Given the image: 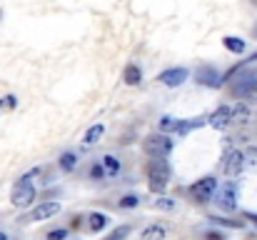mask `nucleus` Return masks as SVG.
<instances>
[{
	"label": "nucleus",
	"mask_w": 257,
	"mask_h": 240,
	"mask_svg": "<svg viewBox=\"0 0 257 240\" xmlns=\"http://www.w3.org/2000/svg\"><path fill=\"white\" fill-rule=\"evenodd\" d=\"M197 83H200V85H210V88H220V85H222V78L217 75L215 68H200V70H197Z\"/></svg>",
	"instance_id": "obj_10"
},
{
	"label": "nucleus",
	"mask_w": 257,
	"mask_h": 240,
	"mask_svg": "<svg viewBox=\"0 0 257 240\" xmlns=\"http://www.w3.org/2000/svg\"><path fill=\"white\" fill-rule=\"evenodd\" d=\"M230 120H232V108H230V105H220V108L207 118V123H210L215 130H225V128L230 125Z\"/></svg>",
	"instance_id": "obj_8"
},
{
	"label": "nucleus",
	"mask_w": 257,
	"mask_h": 240,
	"mask_svg": "<svg viewBox=\"0 0 257 240\" xmlns=\"http://www.w3.org/2000/svg\"><path fill=\"white\" fill-rule=\"evenodd\" d=\"M158 80L163 85H168V88H177V85H182L187 80V70L185 68H170V70H163L158 75Z\"/></svg>",
	"instance_id": "obj_9"
},
{
	"label": "nucleus",
	"mask_w": 257,
	"mask_h": 240,
	"mask_svg": "<svg viewBox=\"0 0 257 240\" xmlns=\"http://www.w3.org/2000/svg\"><path fill=\"white\" fill-rule=\"evenodd\" d=\"M143 150L148 158H168L172 150V140L165 133H155V135H148L143 140Z\"/></svg>",
	"instance_id": "obj_2"
},
{
	"label": "nucleus",
	"mask_w": 257,
	"mask_h": 240,
	"mask_svg": "<svg viewBox=\"0 0 257 240\" xmlns=\"http://www.w3.org/2000/svg\"><path fill=\"white\" fill-rule=\"evenodd\" d=\"M165 238H168V230L163 225H148L140 233V240H165Z\"/></svg>",
	"instance_id": "obj_15"
},
{
	"label": "nucleus",
	"mask_w": 257,
	"mask_h": 240,
	"mask_svg": "<svg viewBox=\"0 0 257 240\" xmlns=\"http://www.w3.org/2000/svg\"><path fill=\"white\" fill-rule=\"evenodd\" d=\"M250 118H252L250 105L237 103V105L232 108V120H230V125H247V123H250Z\"/></svg>",
	"instance_id": "obj_12"
},
{
	"label": "nucleus",
	"mask_w": 257,
	"mask_h": 240,
	"mask_svg": "<svg viewBox=\"0 0 257 240\" xmlns=\"http://www.w3.org/2000/svg\"><path fill=\"white\" fill-rule=\"evenodd\" d=\"M222 45L230 50V53H245V40H240V38H235V35H227V38H222Z\"/></svg>",
	"instance_id": "obj_16"
},
{
	"label": "nucleus",
	"mask_w": 257,
	"mask_h": 240,
	"mask_svg": "<svg viewBox=\"0 0 257 240\" xmlns=\"http://www.w3.org/2000/svg\"><path fill=\"white\" fill-rule=\"evenodd\" d=\"M250 98H252V100H257V80H255V85H252V93H250Z\"/></svg>",
	"instance_id": "obj_28"
},
{
	"label": "nucleus",
	"mask_w": 257,
	"mask_h": 240,
	"mask_svg": "<svg viewBox=\"0 0 257 240\" xmlns=\"http://www.w3.org/2000/svg\"><path fill=\"white\" fill-rule=\"evenodd\" d=\"M75 165H78V155L75 153H63L60 155V168H63V173H73L75 170Z\"/></svg>",
	"instance_id": "obj_20"
},
{
	"label": "nucleus",
	"mask_w": 257,
	"mask_h": 240,
	"mask_svg": "<svg viewBox=\"0 0 257 240\" xmlns=\"http://www.w3.org/2000/svg\"><path fill=\"white\" fill-rule=\"evenodd\" d=\"M190 195H192V200H197V203H207V200H212L215 195H217V180L215 178H202V180H197L192 188H190Z\"/></svg>",
	"instance_id": "obj_4"
},
{
	"label": "nucleus",
	"mask_w": 257,
	"mask_h": 240,
	"mask_svg": "<svg viewBox=\"0 0 257 240\" xmlns=\"http://www.w3.org/2000/svg\"><path fill=\"white\" fill-rule=\"evenodd\" d=\"M217 205L225 213H232L237 208V185L235 183H225L222 190L217 193Z\"/></svg>",
	"instance_id": "obj_5"
},
{
	"label": "nucleus",
	"mask_w": 257,
	"mask_h": 240,
	"mask_svg": "<svg viewBox=\"0 0 257 240\" xmlns=\"http://www.w3.org/2000/svg\"><path fill=\"white\" fill-rule=\"evenodd\" d=\"M90 178H92V180H105V178H107V173H105L102 163H95V165L90 168Z\"/></svg>",
	"instance_id": "obj_23"
},
{
	"label": "nucleus",
	"mask_w": 257,
	"mask_h": 240,
	"mask_svg": "<svg viewBox=\"0 0 257 240\" xmlns=\"http://www.w3.org/2000/svg\"><path fill=\"white\" fill-rule=\"evenodd\" d=\"M0 240H10L8 238V233H3V230H0Z\"/></svg>",
	"instance_id": "obj_30"
},
{
	"label": "nucleus",
	"mask_w": 257,
	"mask_h": 240,
	"mask_svg": "<svg viewBox=\"0 0 257 240\" xmlns=\"http://www.w3.org/2000/svg\"><path fill=\"white\" fill-rule=\"evenodd\" d=\"M145 173H148V185H150V190L158 193V195L165 193L168 180H170V165H168V160L165 158H150Z\"/></svg>",
	"instance_id": "obj_1"
},
{
	"label": "nucleus",
	"mask_w": 257,
	"mask_h": 240,
	"mask_svg": "<svg viewBox=\"0 0 257 240\" xmlns=\"http://www.w3.org/2000/svg\"><path fill=\"white\" fill-rule=\"evenodd\" d=\"M255 80L257 78H252V75H245V78H240L235 85H232V95L235 98H250V93H252V85H255Z\"/></svg>",
	"instance_id": "obj_11"
},
{
	"label": "nucleus",
	"mask_w": 257,
	"mask_h": 240,
	"mask_svg": "<svg viewBox=\"0 0 257 240\" xmlns=\"http://www.w3.org/2000/svg\"><path fill=\"white\" fill-rule=\"evenodd\" d=\"M202 238H205V240H227V238H225V233H220V230H207Z\"/></svg>",
	"instance_id": "obj_27"
},
{
	"label": "nucleus",
	"mask_w": 257,
	"mask_h": 240,
	"mask_svg": "<svg viewBox=\"0 0 257 240\" xmlns=\"http://www.w3.org/2000/svg\"><path fill=\"white\" fill-rule=\"evenodd\" d=\"M255 35H257V28H255Z\"/></svg>",
	"instance_id": "obj_32"
},
{
	"label": "nucleus",
	"mask_w": 257,
	"mask_h": 240,
	"mask_svg": "<svg viewBox=\"0 0 257 240\" xmlns=\"http://www.w3.org/2000/svg\"><path fill=\"white\" fill-rule=\"evenodd\" d=\"M102 168H105L107 178H112V175L120 173V160L115 158V155H105V158H102Z\"/></svg>",
	"instance_id": "obj_19"
},
{
	"label": "nucleus",
	"mask_w": 257,
	"mask_h": 240,
	"mask_svg": "<svg viewBox=\"0 0 257 240\" xmlns=\"http://www.w3.org/2000/svg\"><path fill=\"white\" fill-rule=\"evenodd\" d=\"M68 233H70L68 228H55L45 235V240H68Z\"/></svg>",
	"instance_id": "obj_25"
},
{
	"label": "nucleus",
	"mask_w": 257,
	"mask_h": 240,
	"mask_svg": "<svg viewBox=\"0 0 257 240\" xmlns=\"http://www.w3.org/2000/svg\"><path fill=\"white\" fill-rule=\"evenodd\" d=\"M35 200V185H33V180L30 178H20L15 185H13V190H10V203L15 205V208H25V205H30Z\"/></svg>",
	"instance_id": "obj_3"
},
{
	"label": "nucleus",
	"mask_w": 257,
	"mask_h": 240,
	"mask_svg": "<svg viewBox=\"0 0 257 240\" xmlns=\"http://www.w3.org/2000/svg\"><path fill=\"white\" fill-rule=\"evenodd\" d=\"M102 135H105V125H102V123H95V125L87 128V133L83 135V143H85V145H95V143L102 140Z\"/></svg>",
	"instance_id": "obj_14"
},
{
	"label": "nucleus",
	"mask_w": 257,
	"mask_h": 240,
	"mask_svg": "<svg viewBox=\"0 0 257 240\" xmlns=\"http://www.w3.org/2000/svg\"><path fill=\"white\" fill-rule=\"evenodd\" d=\"M245 168V155L240 153V150H227L225 153V160H222V170H225V175H237L240 170Z\"/></svg>",
	"instance_id": "obj_7"
},
{
	"label": "nucleus",
	"mask_w": 257,
	"mask_h": 240,
	"mask_svg": "<svg viewBox=\"0 0 257 240\" xmlns=\"http://www.w3.org/2000/svg\"><path fill=\"white\" fill-rule=\"evenodd\" d=\"M140 205V198L138 195H122L120 198V208L122 210H133V208H138Z\"/></svg>",
	"instance_id": "obj_21"
},
{
	"label": "nucleus",
	"mask_w": 257,
	"mask_h": 240,
	"mask_svg": "<svg viewBox=\"0 0 257 240\" xmlns=\"http://www.w3.org/2000/svg\"><path fill=\"white\" fill-rule=\"evenodd\" d=\"M122 80H125L127 85H138V83L143 80V70H140L138 65H127L125 73H122Z\"/></svg>",
	"instance_id": "obj_17"
},
{
	"label": "nucleus",
	"mask_w": 257,
	"mask_h": 240,
	"mask_svg": "<svg viewBox=\"0 0 257 240\" xmlns=\"http://www.w3.org/2000/svg\"><path fill=\"white\" fill-rule=\"evenodd\" d=\"M60 208H63V205H60L58 200H45V203H40L38 208H33V213L28 215V220H30V223H43V220L58 215Z\"/></svg>",
	"instance_id": "obj_6"
},
{
	"label": "nucleus",
	"mask_w": 257,
	"mask_h": 240,
	"mask_svg": "<svg viewBox=\"0 0 257 240\" xmlns=\"http://www.w3.org/2000/svg\"><path fill=\"white\" fill-rule=\"evenodd\" d=\"M247 218H250V220H252V223L257 225V215H252V213H247Z\"/></svg>",
	"instance_id": "obj_29"
},
{
	"label": "nucleus",
	"mask_w": 257,
	"mask_h": 240,
	"mask_svg": "<svg viewBox=\"0 0 257 240\" xmlns=\"http://www.w3.org/2000/svg\"><path fill=\"white\" fill-rule=\"evenodd\" d=\"M107 225H110V215H105V213H90L87 215V230L90 233H100Z\"/></svg>",
	"instance_id": "obj_13"
},
{
	"label": "nucleus",
	"mask_w": 257,
	"mask_h": 240,
	"mask_svg": "<svg viewBox=\"0 0 257 240\" xmlns=\"http://www.w3.org/2000/svg\"><path fill=\"white\" fill-rule=\"evenodd\" d=\"M177 128H180V120L177 118H172V115H163L160 118V133H177Z\"/></svg>",
	"instance_id": "obj_18"
},
{
	"label": "nucleus",
	"mask_w": 257,
	"mask_h": 240,
	"mask_svg": "<svg viewBox=\"0 0 257 240\" xmlns=\"http://www.w3.org/2000/svg\"><path fill=\"white\" fill-rule=\"evenodd\" d=\"M252 3H255V5H257V0H252Z\"/></svg>",
	"instance_id": "obj_31"
},
{
	"label": "nucleus",
	"mask_w": 257,
	"mask_h": 240,
	"mask_svg": "<svg viewBox=\"0 0 257 240\" xmlns=\"http://www.w3.org/2000/svg\"><path fill=\"white\" fill-rule=\"evenodd\" d=\"M155 208H158V210H172V208H175V200L160 198V200H155Z\"/></svg>",
	"instance_id": "obj_26"
},
{
	"label": "nucleus",
	"mask_w": 257,
	"mask_h": 240,
	"mask_svg": "<svg viewBox=\"0 0 257 240\" xmlns=\"http://www.w3.org/2000/svg\"><path fill=\"white\" fill-rule=\"evenodd\" d=\"M215 225H225V228H245V220H230V218H210Z\"/></svg>",
	"instance_id": "obj_22"
},
{
	"label": "nucleus",
	"mask_w": 257,
	"mask_h": 240,
	"mask_svg": "<svg viewBox=\"0 0 257 240\" xmlns=\"http://www.w3.org/2000/svg\"><path fill=\"white\" fill-rule=\"evenodd\" d=\"M127 233H130V225H120V228H115L105 240H122V238H127Z\"/></svg>",
	"instance_id": "obj_24"
}]
</instances>
